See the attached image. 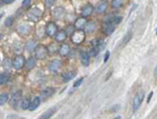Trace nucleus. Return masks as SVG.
Returning <instances> with one entry per match:
<instances>
[{"label": "nucleus", "instance_id": "f257e3e1", "mask_svg": "<svg viewBox=\"0 0 157 119\" xmlns=\"http://www.w3.org/2000/svg\"><path fill=\"white\" fill-rule=\"evenodd\" d=\"M43 12L39 7L37 6H33L32 9H29V13H27V19L30 20L32 22H38L42 17Z\"/></svg>", "mask_w": 157, "mask_h": 119}, {"label": "nucleus", "instance_id": "f03ea898", "mask_svg": "<svg viewBox=\"0 0 157 119\" xmlns=\"http://www.w3.org/2000/svg\"><path fill=\"white\" fill-rule=\"evenodd\" d=\"M85 38H86V34L83 29H77L73 32V34L70 36V39H71V42L73 44L78 45V44H82L83 42L85 41Z\"/></svg>", "mask_w": 157, "mask_h": 119}, {"label": "nucleus", "instance_id": "7ed1b4c3", "mask_svg": "<svg viewBox=\"0 0 157 119\" xmlns=\"http://www.w3.org/2000/svg\"><path fill=\"white\" fill-rule=\"evenodd\" d=\"M35 54H36V59L44 60L48 55V48L45 46V45L39 44L36 47V49H35Z\"/></svg>", "mask_w": 157, "mask_h": 119}, {"label": "nucleus", "instance_id": "20e7f679", "mask_svg": "<svg viewBox=\"0 0 157 119\" xmlns=\"http://www.w3.org/2000/svg\"><path fill=\"white\" fill-rule=\"evenodd\" d=\"M144 98H145V92L144 91H139L138 93H136V95L133 98V110L137 111L139 107H140L141 102H143Z\"/></svg>", "mask_w": 157, "mask_h": 119}, {"label": "nucleus", "instance_id": "39448f33", "mask_svg": "<svg viewBox=\"0 0 157 119\" xmlns=\"http://www.w3.org/2000/svg\"><path fill=\"white\" fill-rule=\"evenodd\" d=\"M25 63H26V61H25L23 55H17V57L13 60V67L16 70H20L21 68H23L25 66Z\"/></svg>", "mask_w": 157, "mask_h": 119}, {"label": "nucleus", "instance_id": "423d86ee", "mask_svg": "<svg viewBox=\"0 0 157 119\" xmlns=\"http://www.w3.org/2000/svg\"><path fill=\"white\" fill-rule=\"evenodd\" d=\"M57 32H58V26L54 22H49L46 25V27H45V34L48 37H56Z\"/></svg>", "mask_w": 157, "mask_h": 119}, {"label": "nucleus", "instance_id": "0eeeda50", "mask_svg": "<svg viewBox=\"0 0 157 119\" xmlns=\"http://www.w3.org/2000/svg\"><path fill=\"white\" fill-rule=\"evenodd\" d=\"M21 98H22V92L21 91H16L12 95V100H11L12 107L14 109H18L19 103L21 102Z\"/></svg>", "mask_w": 157, "mask_h": 119}, {"label": "nucleus", "instance_id": "6e6552de", "mask_svg": "<svg viewBox=\"0 0 157 119\" xmlns=\"http://www.w3.org/2000/svg\"><path fill=\"white\" fill-rule=\"evenodd\" d=\"M114 29H115V24L106 20V22L103 24V32L104 34H105L106 36H110V35L114 32Z\"/></svg>", "mask_w": 157, "mask_h": 119}, {"label": "nucleus", "instance_id": "1a4fd4ad", "mask_svg": "<svg viewBox=\"0 0 157 119\" xmlns=\"http://www.w3.org/2000/svg\"><path fill=\"white\" fill-rule=\"evenodd\" d=\"M61 66H62V62L60 60L55 59L48 64V70L52 73H57L61 69Z\"/></svg>", "mask_w": 157, "mask_h": 119}, {"label": "nucleus", "instance_id": "9d476101", "mask_svg": "<svg viewBox=\"0 0 157 119\" xmlns=\"http://www.w3.org/2000/svg\"><path fill=\"white\" fill-rule=\"evenodd\" d=\"M87 19L85 18V17H80V18H78L75 20V29H85L86 27V24H87Z\"/></svg>", "mask_w": 157, "mask_h": 119}, {"label": "nucleus", "instance_id": "9b49d317", "mask_svg": "<svg viewBox=\"0 0 157 119\" xmlns=\"http://www.w3.org/2000/svg\"><path fill=\"white\" fill-rule=\"evenodd\" d=\"M80 59H81V63L84 67H87L89 66L90 63V54L86 51H81L80 52Z\"/></svg>", "mask_w": 157, "mask_h": 119}, {"label": "nucleus", "instance_id": "f8f14e48", "mask_svg": "<svg viewBox=\"0 0 157 119\" xmlns=\"http://www.w3.org/2000/svg\"><path fill=\"white\" fill-rule=\"evenodd\" d=\"M54 94H55V89L49 87V88H46V89H44L42 91L40 97H41L42 100H46V99H48L49 97H52Z\"/></svg>", "mask_w": 157, "mask_h": 119}, {"label": "nucleus", "instance_id": "ddd939ff", "mask_svg": "<svg viewBox=\"0 0 157 119\" xmlns=\"http://www.w3.org/2000/svg\"><path fill=\"white\" fill-rule=\"evenodd\" d=\"M17 32H18L21 36H26L30 32V26L29 24H21L17 27Z\"/></svg>", "mask_w": 157, "mask_h": 119}, {"label": "nucleus", "instance_id": "4468645a", "mask_svg": "<svg viewBox=\"0 0 157 119\" xmlns=\"http://www.w3.org/2000/svg\"><path fill=\"white\" fill-rule=\"evenodd\" d=\"M93 9H93V6H91V4H86V6L83 7L81 15H82L83 17H85V18H87V17H89V16L92 15Z\"/></svg>", "mask_w": 157, "mask_h": 119}, {"label": "nucleus", "instance_id": "2eb2a0df", "mask_svg": "<svg viewBox=\"0 0 157 119\" xmlns=\"http://www.w3.org/2000/svg\"><path fill=\"white\" fill-rule=\"evenodd\" d=\"M70 52V47L68 44H62L61 46L59 47V54L61 57H67Z\"/></svg>", "mask_w": 157, "mask_h": 119}, {"label": "nucleus", "instance_id": "dca6fc26", "mask_svg": "<svg viewBox=\"0 0 157 119\" xmlns=\"http://www.w3.org/2000/svg\"><path fill=\"white\" fill-rule=\"evenodd\" d=\"M104 47H105V43H104V42H102L101 44L97 45V46H92V48L90 49V52H89L90 55H93V57L98 55Z\"/></svg>", "mask_w": 157, "mask_h": 119}, {"label": "nucleus", "instance_id": "f3484780", "mask_svg": "<svg viewBox=\"0 0 157 119\" xmlns=\"http://www.w3.org/2000/svg\"><path fill=\"white\" fill-rule=\"evenodd\" d=\"M41 97H35V98H33L32 101H30V106H29V111H35L36 109L39 107L40 106V103H41Z\"/></svg>", "mask_w": 157, "mask_h": 119}, {"label": "nucleus", "instance_id": "a211bd4d", "mask_svg": "<svg viewBox=\"0 0 157 119\" xmlns=\"http://www.w3.org/2000/svg\"><path fill=\"white\" fill-rule=\"evenodd\" d=\"M52 15H54V17L56 19H62V18H64V16H65V9H63V7L59 6V7H57V9H55Z\"/></svg>", "mask_w": 157, "mask_h": 119}, {"label": "nucleus", "instance_id": "6ab92c4d", "mask_svg": "<svg viewBox=\"0 0 157 119\" xmlns=\"http://www.w3.org/2000/svg\"><path fill=\"white\" fill-rule=\"evenodd\" d=\"M36 64H37V59H35V58H29L26 60V63H25V67H26L27 70H33L36 67Z\"/></svg>", "mask_w": 157, "mask_h": 119}, {"label": "nucleus", "instance_id": "aec40b11", "mask_svg": "<svg viewBox=\"0 0 157 119\" xmlns=\"http://www.w3.org/2000/svg\"><path fill=\"white\" fill-rule=\"evenodd\" d=\"M55 38H56V41H57V42L65 41V40H66V38H67V32H66V30H61V32H58Z\"/></svg>", "mask_w": 157, "mask_h": 119}, {"label": "nucleus", "instance_id": "412c9836", "mask_svg": "<svg viewBox=\"0 0 157 119\" xmlns=\"http://www.w3.org/2000/svg\"><path fill=\"white\" fill-rule=\"evenodd\" d=\"M38 46V44H37V42H35V41H29L25 44V46H24V49L26 50L27 52H33L35 49H36V47Z\"/></svg>", "mask_w": 157, "mask_h": 119}, {"label": "nucleus", "instance_id": "4be33fe9", "mask_svg": "<svg viewBox=\"0 0 157 119\" xmlns=\"http://www.w3.org/2000/svg\"><path fill=\"white\" fill-rule=\"evenodd\" d=\"M56 111H57V108L56 107H52V108H50L48 109V110L46 111V112H44L42 114L41 116H40V118L41 119H47V118H50L52 115L56 113Z\"/></svg>", "mask_w": 157, "mask_h": 119}, {"label": "nucleus", "instance_id": "5701e85b", "mask_svg": "<svg viewBox=\"0 0 157 119\" xmlns=\"http://www.w3.org/2000/svg\"><path fill=\"white\" fill-rule=\"evenodd\" d=\"M108 7V3L106 0H104V1L100 2V3L98 4L97 6V13H98V14H103V13H105V11L107 9Z\"/></svg>", "mask_w": 157, "mask_h": 119}, {"label": "nucleus", "instance_id": "b1692460", "mask_svg": "<svg viewBox=\"0 0 157 119\" xmlns=\"http://www.w3.org/2000/svg\"><path fill=\"white\" fill-rule=\"evenodd\" d=\"M75 75H77V72L75 71H71V72H67L65 73V74L62 75V78L64 82H69V80H71L72 78L75 77Z\"/></svg>", "mask_w": 157, "mask_h": 119}, {"label": "nucleus", "instance_id": "393cba45", "mask_svg": "<svg viewBox=\"0 0 157 119\" xmlns=\"http://www.w3.org/2000/svg\"><path fill=\"white\" fill-rule=\"evenodd\" d=\"M97 28V25L93 21H88L87 24H86V27H85V30L86 32H93Z\"/></svg>", "mask_w": 157, "mask_h": 119}, {"label": "nucleus", "instance_id": "a878e982", "mask_svg": "<svg viewBox=\"0 0 157 119\" xmlns=\"http://www.w3.org/2000/svg\"><path fill=\"white\" fill-rule=\"evenodd\" d=\"M10 80V73L9 72H2L1 74H0V85H4V84H6L9 82Z\"/></svg>", "mask_w": 157, "mask_h": 119}, {"label": "nucleus", "instance_id": "bb28decb", "mask_svg": "<svg viewBox=\"0 0 157 119\" xmlns=\"http://www.w3.org/2000/svg\"><path fill=\"white\" fill-rule=\"evenodd\" d=\"M30 106V100L29 97H25L24 99H22L21 101V108L22 110H27Z\"/></svg>", "mask_w": 157, "mask_h": 119}, {"label": "nucleus", "instance_id": "cd10ccee", "mask_svg": "<svg viewBox=\"0 0 157 119\" xmlns=\"http://www.w3.org/2000/svg\"><path fill=\"white\" fill-rule=\"evenodd\" d=\"M107 21H110V22H112V23H114V24H118L121 21V18L120 16H117V15H115V16L109 17V18L107 19Z\"/></svg>", "mask_w": 157, "mask_h": 119}, {"label": "nucleus", "instance_id": "c85d7f7f", "mask_svg": "<svg viewBox=\"0 0 157 119\" xmlns=\"http://www.w3.org/2000/svg\"><path fill=\"white\" fill-rule=\"evenodd\" d=\"M124 0H112L111 2V6H112L113 9H120V7L123 6Z\"/></svg>", "mask_w": 157, "mask_h": 119}, {"label": "nucleus", "instance_id": "c756f323", "mask_svg": "<svg viewBox=\"0 0 157 119\" xmlns=\"http://www.w3.org/2000/svg\"><path fill=\"white\" fill-rule=\"evenodd\" d=\"M14 21H15L14 17H13V16H9L6 19V21H4V25H6V27H10V26H12V25L14 24Z\"/></svg>", "mask_w": 157, "mask_h": 119}, {"label": "nucleus", "instance_id": "7c9ffc66", "mask_svg": "<svg viewBox=\"0 0 157 119\" xmlns=\"http://www.w3.org/2000/svg\"><path fill=\"white\" fill-rule=\"evenodd\" d=\"M7 99H9V95H7L6 93H2V94L0 95V105L3 106L7 101Z\"/></svg>", "mask_w": 157, "mask_h": 119}, {"label": "nucleus", "instance_id": "2f4dec72", "mask_svg": "<svg viewBox=\"0 0 157 119\" xmlns=\"http://www.w3.org/2000/svg\"><path fill=\"white\" fill-rule=\"evenodd\" d=\"M131 38H132V34H131V32H128V34L126 35L125 37H124V39H123V45H121V46H125V45L127 44L129 41H130Z\"/></svg>", "mask_w": 157, "mask_h": 119}, {"label": "nucleus", "instance_id": "473e14b6", "mask_svg": "<svg viewBox=\"0 0 157 119\" xmlns=\"http://www.w3.org/2000/svg\"><path fill=\"white\" fill-rule=\"evenodd\" d=\"M13 66V61L11 60H6L3 63H2V67H6V68H9Z\"/></svg>", "mask_w": 157, "mask_h": 119}, {"label": "nucleus", "instance_id": "72a5a7b5", "mask_svg": "<svg viewBox=\"0 0 157 119\" xmlns=\"http://www.w3.org/2000/svg\"><path fill=\"white\" fill-rule=\"evenodd\" d=\"M54 3H55V0H44V4H45V6L46 7H52V6H54Z\"/></svg>", "mask_w": 157, "mask_h": 119}, {"label": "nucleus", "instance_id": "f704fd0d", "mask_svg": "<svg viewBox=\"0 0 157 119\" xmlns=\"http://www.w3.org/2000/svg\"><path fill=\"white\" fill-rule=\"evenodd\" d=\"M30 2H32V0H23L22 1V7L23 9H29L30 6Z\"/></svg>", "mask_w": 157, "mask_h": 119}, {"label": "nucleus", "instance_id": "c9c22d12", "mask_svg": "<svg viewBox=\"0 0 157 119\" xmlns=\"http://www.w3.org/2000/svg\"><path fill=\"white\" fill-rule=\"evenodd\" d=\"M83 82H84V78H83V77H81L80 80H78L77 82H75V84H73V88H78V86H81V85H82V83H83Z\"/></svg>", "mask_w": 157, "mask_h": 119}, {"label": "nucleus", "instance_id": "e433bc0d", "mask_svg": "<svg viewBox=\"0 0 157 119\" xmlns=\"http://www.w3.org/2000/svg\"><path fill=\"white\" fill-rule=\"evenodd\" d=\"M109 57H110V51L107 50V51H106V54H105V57H104V63H106L109 60Z\"/></svg>", "mask_w": 157, "mask_h": 119}, {"label": "nucleus", "instance_id": "4c0bfd02", "mask_svg": "<svg viewBox=\"0 0 157 119\" xmlns=\"http://www.w3.org/2000/svg\"><path fill=\"white\" fill-rule=\"evenodd\" d=\"M13 1H15V0H1V2L4 4H10V3H12Z\"/></svg>", "mask_w": 157, "mask_h": 119}, {"label": "nucleus", "instance_id": "58836bf2", "mask_svg": "<svg viewBox=\"0 0 157 119\" xmlns=\"http://www.w3.org/2000/svg\"><path fill=\"white\" fill-rule=\"evenodd\" d=\"M152 96H153V92H150V94H149V96H148V99H147V102H150Z\"/></svg>", "mask_w": 157, "mask_h": 119}, {"label": "nucleus", "instance_id": "ea45409f", "mask_svg": "<svg viewBox=\"0 0 157 119\" xmlns=\"http://www.w3.org/2000/svg\"><path fill=\"white\" fill-rule=\"evenodd\" d=\"M154 73H155V75H157V66H156V68H155V71H154Z\"/></svg>", "mask_w": 157, "mask_h": 119}, {"label": "nucleus", "instance_id": "a19ab883", "mask_svg": "<svg viewBox=\"0 0 157 119\" xmlns=\"http://www.w3.org/2000/svg\"><path fill=\"white\" fill-rule=\"evenodd\" d=\"M156 35H157V30H156Z\"/></svg>", "mask_w": 157, "mask_h": 119}]
</instances>
